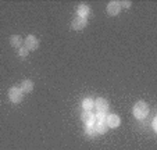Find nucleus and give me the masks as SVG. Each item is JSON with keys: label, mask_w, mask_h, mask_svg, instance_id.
<instances>
[{"label": "nucleus", "mask_w": 157, "mask_h": 150, "mask_svg": "<svg viewBox=\"0 0 157 150\" xmlns=\"http://www.w3.org/2000/svg\"><path fill=\"white\" fill-rule=\"evenodd\" d=\"M107 14L110 15H117L120 11H121V4H120V2H117V0H113V2H110L109 4H107Z\"/></svg>", "instance_id": "obj_4"}, {"label": "nucleus", "mask_w": 157, "mask_h": 150, "mask_svg": "<svg viewBox=\"0 0 157 150\" xmlns=\"http://www.w3.org/2000/svg\"><path fill=\"white\" fill-rule=\"evenodd\" d=\"M10 44H11L13 47H15V49H20L21 44H22V38H21L20 35H14L10 38Z\"/></svg>", "instance_id": "obj_10"}, {"label": "nucleus", "mask_w": 157, "mask_h": 150, "mask_svg": "<svg viewBox=\"0 0 157 150\" xmlns=\"http://www.w3.org/2000/svg\"><path fill=\"white\" fill-rule=\"evenodd\" d=\"M21 90L24 92V93H31V92L33 90V82L29 79L24 81L22 82V85H21Z\"/></svg>", "instance_id": "obj_9"}, {"label": "nucleus", "mask_w": 157, "mask_h": 150, "mask_svg": "<svg viewBox=\"0 0 157 150\" xmlns=\"http://www.w3.org/2000/svg\"><path fill=\"white\" fill-rule=\"evenodd\" d=\"M132 113H133V115H135V118L143 120V118H146L149 114V106L145 102H138V103L133 106Z\"/></svg>", "instance_id": "obj_1"}, {"label": "nucleus", "mask_w": 157, "mask_h": 150, "mask_svg": "<svg viewBox=\"0 0 157 150\" xmlns=\"http://www.w3.org/2000/svg\"><path fill=\"white\" fill-rule=\"evenodd\" d=\"M81 120L86 124V125H92L93 120H95V115H93L92 111H88V110H83L82 115H81Z\"/></svg>", "instance_id": "obj_8"}, {"label": "nucleus", "mask_w": 157, "mask_h": 150, "mask_svg": "<svg viewBox=\"0 0 157 150\" xmlns=\"http://www.w3.org/2000/svg\"><path fill=\"white\" fill-rule=\"evenodd\" d=\"M106 124L109 128H117L120 127V124H121V120L117 114H110L106 117Z\"/></svg>", "instance_id": "obj_5"}, {"label": "nucleus", "mask_w": 157, "mask_h": 150, "mask_svg": "<svg viewBox=\"0 0 157 150\" xmlns=\"http://www.w3.org/2000/svg\"><path fill=\"white\" fill-rule=\"evenodd\" d=\"M93 107L96 109L98 113H103L104 114L109 110V102L106 99H103V97H98L96 100H93Z\"/></svg>", "instance_id": "obj_3"}, {"label": "nucleus", "mask_w": 157, "mask_h": 150, "mask_svg": "<svg viewBox=\"0 0 157 150\" xmlns=\"http://www.w3.org/2000/svg\"><path fill=\"white\" fill-rule=\"evenodd\" d=\"M22 97H24V92L21 90V88L17 86H13L9 89V99L13 104H18L22 102Z\"/></svg>", "instance_id": "obj_2"}, {"label": "nucleus", "mask_w": 157, "mask_h": 150, "mask_svg": "<svg viewBox=\"0 0 157 150\" xmlns=\"http://www.w3.org/2000/svg\"><path fill=\"white\" fill-rule=\"evenodd\" d=\"M82 107L83 110H88V111H90V110L93 109V100L90 99V97H86V99L82 100Z\"/></svg>", "instance_id": "obj_12"}, {"label": "nucleus", "mask_w": 157, "mask_h": 150, "mask_svg": "<svg viewBox=\"0 0 157 150\" xmlns=\"http://www.w3.org/2000/svg\"><path fill=\"white\" fill-rule=\"evenodd\" d=\"M120 4H121V7L124 6L125 9H129V7H131V4H132V3H131V2H121V3H120Z\"/></svg>", "instance_id": "obj_15"}, {"label": "nucleus", "mask_w": 157, "mask_h": 150, "mask_svg": "<svg viewBox=\"0 0 157 150\" xmlns=\"http://www.w3.org/2000/svg\"><path fill=\"white\" fill-rule=\"evenodd\" d=\"M25 47L28 50H36L39 47V40L33 35H28L25 38Z\"/></svg>", "instance_id": "obj_6"}, {"label": "nucleus", "mask_w": 157, "mask_h": 150, "mask_svg": "<svg viewBox=\"0 0 157 150\" xmlns=\"http://www.w3.org/2000/svg\"><path fill=\"white\" fill-rule=\"evenodd\" d=\"M89 13H90V10H89V7L86 6V4H81V6L78 7V17L86 18L89 15Z\"/></svg>", "instance_id": "obj_11"}, {"label": "nucleus", "mask_w": 157, "mask_h": 150, "mask_svg": "<svg viewBox=\"0 0 157 150\" xmlns=\"http://www.w3.org/2000/svg\"><path fill=\"white\" fill-rule=\"evenodd\" d=\"M85 133H86L88 136H90V138H95V136L98 135V133H96V131L93 129L92 125H88V127L85 128Z\"/></svg>", "instance_id": "obj_13"}, {"label": "nucleus", "mask_w": 157, "mask_h": 150, "mask_svg": "<svg viewBox=\"0 0 157 150\" xmlns=\"http://www.w3.org/2000/svg\"><path fill=\"white\" fill-rule=\"evenodd\" d=\"M86 24H88V21H86V18H81V17H77L74 21H72L71 24V28L74 31H82L83 28L86 27Z\"/></svg>", "instance_id": "obj_7"}, {"label": "nucleus", "mask_w": 157, "mask_h": 150, "mask_svg": "<svg viewBox=\"0 0 157 150\" xmlns=\"http://www.w3.org/2000/svg\"><path fill=\"white\" fill-rule=\"evenodd\" d=\"M28 53H29V50H28L27 47H20V49H18V56L20 57H27Z\"/></svg>", "instance_id": "obj_14"}]
</instances>
